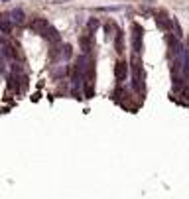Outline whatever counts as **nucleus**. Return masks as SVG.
Here are the masks:
<instances>
[{"instance_id":"13","label":"nucleus","mask_w":189,"mask_h":199,"mask_svg":"<svg viewBox=\"0 0 189 199\" xmlns=\"http://www.w3.org/2000/svg\"><path fill=\"white\" fill-rule=\"evenodd\" d=\"M63 49H65V51H63V55H65V59H69V57H71V48H69V45H65V48H63Z\"/></svg>"},{"instance_id":"14","label":"nucleus","mask_w":189,"mask_h":199,"mask_svg":"<svg viewBox=\"0 0 189 199\" xmlns=\"http://www.w3.org/2000/svg\"><path fill=\"white\" fill-rule=\"evenodd\" d=\"M0 73H4V59L0 57Z\"/></svg>"},{"instance_id":"9","label":"nucleus","mask_w":189,"mask_h":199,"mask_svg":"<svg viewBox=\"0 0 189 199\" xmlns=\"http://www.w3.org/2000/svg\"><path fill=\"white\" fill-rule=\"evenodd\" d=\"M156 22H158V26H160L161 30H164V32H170L171 30V26H173V22H170V20H167V16H164V14H160L156 18Z\"/></svg>"},{"instance_id":"7","label":"nucleus","mask_w":189,"mask_h":199,"mask_svg":"<svg viewBox=\"0 0 189 199\" xmlns=\"http://www.w3.org/2000/svg\"><path fill=\"white\" fill-rule=\"evenodd\" d=\"M10 20H12V24H24V20H26V14H24L22 8H16L10 12Z\"/></svg>"},{"instance_id":"10","label":"nucleus","mask_w":189,"mask_h":199,"mask_svg":"<svg viewBox=\"0 0 189 199\" xmlns=\"http://www.w3.org/2000/svg\"><path fill=\"white\" fill-rule=\"evenodd\" d=\"M122 32H120V30H118L116 34H114V45H116V51L118 53H122L124 51V43H122Z\"/></svg>"},{"instance_id":"5","label":"nucleus","mask_w":189,"mask_h":199,"mask_svg":"<svg viewBox=\"0 0 189 199\" xmlns=\"http://www.w3.org/2000/svg\"><path fill=\"white\" fill-rule=\"evenodd\" d=\"M126 73H128V63L126 61H118L116 65H114V77H116L118 83L126 81Z\"/></svg>"},{"instance_id":"3","label":"nucleus","mask_w":189,"mask_h":199,"mask_svg":"<svg viewBox=\"0 0 189 199\" xmlns=\"http://www.w3.org/2000/svg\"><path fill=\"white\" fill-rule=\"evenodd\" d=\"M47 26H49V22H47L45 18H32V22H30V32L42 36V34L45 32Z\"/></svg>"},{"instance_id":"4","label":"nucleus","mask_w":189,"mask_h":199,"mask_svg":"<svg viewBox=\"0 0 189 199\" xmlns=\"http://www.w3.org/2000/svg\"><path fill=\"white\" fill-rule=\"evenodd\" d=\"M42 36H43V38H45L49 43H53V45H57V43L61 42V36H59V32H57V30L53 28V26H47V28H45V32H43Z\"/></svg>"},{"instance_id":"8","label":"nucleus","mask_w":189,"mask_h":199,"mask_svg":"<svg viewBox=\"0 0 189 199\" xmlns=\"http://www.w3.org/2000/svg\"><path fill=\"white\" fill-rule=\"evenodd\" d=\"M12 28H14V24H12L10 18H0V34L10 36V34H12Z\"/></svg>"},{"instance_id":"12","label":"nucleus","mask_w":189,"mask_h":199,"mask_svg":"<svg viewBox=\"0 0 189 199\" xmlns=\"http://www.w3.org/2000/svg\"><path fill=\"white\" fill-rule=\"evenodd\" d=\"M97 26H99V20H91L89 22V34H93V30H97Z\"/></svg>"},{"instance_id":"6","label":"nucleus","mask_w":189,"mask_h":199,"mask_svg":"<svg viewBox=\"0 0 189 199\" xmlns=\"http://www.w3.org/2000/svg\"><path fill=\"white\" fill-rule=\"evenodd\" d=\"M79 43H81V49H83V53H85V55H89L91 49H93V43H91V34L87 32L85 36H81Z\"/></svg>"},{"instance_id":"1","label":"nucleus","mask_w":189,"mask_h":199,"mask_svg":"<svg viewBox=\"0 0 189 199\" xmlns=\"http://www.w3.org/2000/svg\"><path fill=\"white\" fill-rule=\"evenodd\" d=\"M130 67H132V87L136 93H142L144 91V69H142L140 53H132Z\"/></svg>"},{"instance_id":"2","label":"nucleus","mask_w":189,"mask_h":199,"mask_svg":"<svg viewBox=\"0 0 189 199\" xmlns=\"http://www.w3.org/2000/svg\"><path fill=\"white\" fill-rule=\"evenodd\" d=\"M142 36H144L142 26L134 22L132 24V53H140L142 51Z\"/></svg>"},{"instance_id":"11","label":"nucleus","mask_w":189,"mask_h":199,"mask_svg":"<svg viewBox=\"0 0 189 199\" xmlns=\"http://www.w3.org/2000/svg\"><path fill=\"white\" fill-rule=\"evenodd\" d=\"M104 30H106V38L110 40V38L114 36V34H112V32H114V24H112V22H110V24H106V26H104Z\"/></svg>"}]
</instances>
